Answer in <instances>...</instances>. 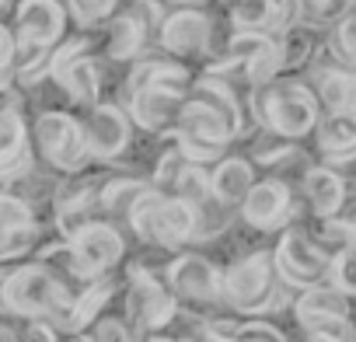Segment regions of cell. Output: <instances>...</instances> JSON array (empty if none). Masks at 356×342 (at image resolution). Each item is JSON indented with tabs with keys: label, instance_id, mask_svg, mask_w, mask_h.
<instances>
[{
	"label": "cell",
	"instance_id": "1",
	"mask_svg": "<svg viewBox=\"0 0 356 342\" xmlns=\"http://www.w3.org/2000/svg\"><path fill=\"white\" fill-rule=\"evenodd\" d=\"M241 129H245V108L234 88L210 74L193 84L171 129V140L182 147V154L193 164H207V161H220V154L234 136H241Z\"/></svg>",
	"mask_w": 356,
	"mask_h": 342
},
{
	"label": "cell",
	"instance_id": "2",
	"mask_svg": "<svg viewBox=\"0 0 356 342\" xmlns=\"http://www.w3.org/2000/svg\"><path fill=\"white\" fill-rule=\"evenodd\" d=\"M77 300V286L60 279L49 266L29 259L0 269V314L49 321L63 332Z\"/></svg>",
	"mask_w": 356,
	"mask_h": 342
},
{
	"label": "cell",
	"instance_id": "3",
	"mask_svg": "<svg viewBox=\"0 0 356 342\" xmlns=\"http://www.w3.org/2000/svg\"><path fill=\"white\" fill-rule=\"evenodd\" d=\"M252 115L280 140H300L311 129H318V98L300 81H269L262 88L248 91Z\"/></svg>",
	"mask_w": 356,
	"mask_h": 342
},
{
	"label": "cell",
	"instance_id": "4",
	"mask_svg": "<svg viewBox=\"0 0 356 342\" xmlns=\"http://www.w3.org/2000/svg\"><path fill=\"white\" fill-rule=\"evenodd\" d=\"M126 227H133V234L147 245L178 248L189 238H200V210L182 196H168V193L147 189L136 200V206L129 210Z\"/></svg>",
	"mask_w": 356,
	"mask_h": 342
},
{
	"label": "cell",
	"instance_id": "5",
	"mask_svg": "<svg viewBox=\"0 0 356 342\" xmlns=\"http://www.w3.org/2000/svg\"><path fill=\"white\" fill-rule=\"evenodd\" d=\"M32 147L35 157L56 175H81L95 161L81 115H70L63 108H42L32 119Z\"/></svg>",
	"mask_w": 356,
	"mask_h": 342
},
{
	"label": "cell",
	"instance_id": "6",
	"mask_svg": "<svg viewBox=\"0 0 356 342\" xmlns=\"http://www.w3.org/2000/svg\"><path fill=\"white\" fill-rule=\"evenodd\" d=\"M280 286H286V283L276 272L273 252H255L224 272L220 300L241 314H266L280 304Z\"/></svg>",
	"mask_w": 356,
	"mask_h": 342
},
{
	"label": "cell",
	"instance_id": "7",
	"mask_svg": "<svg viewBox=\"0 0 356 342\" xmlns=\"http://www.w3.org/2000/svg\"><path fill=\"white\" fill-rule=\"evenodd\" d=\"M67 25L70 15L63 0H18L11 11V28L18 35V63L49 56L67 39Z\"/></svg>",
	"mask_w": 356,
	"mask_h": 342
},
{
	"label": "cell",
	"instance_id": "8",
	"mask_svg": "<svg viewBox=\"0 0 356 342\" xmlns=\"http://www.w3.org/2000/svg\"><path fill=\"white\" fill-rule=\"evenodd\" d=\"M349 293H342L335 283H318L307 286L297 304V325L311 335V339H332V342H356V325L349 318Z\"/></svg>",
	"mask_w": 356,
	"mask_h": 342
},
{
	"label": "cell",
	"instance_id": "9",
	"mask_svg": "<svg viewBox=\"0 0 356 342\" xmlns=\"http://www.w3.org/2000/svg\"><path fill=\"white\" fill-rule=\"evenodd\" d=\"M273 259H276L280 279L297 290L328 283V276H332V252L325 245H318V238L307 234L304 227H286L280 234Z\"/></svg>",
	"mask_w": 356,
	"mask_h": 342
},
{
	"label": "cell",
	"instance_id": "10",
	"mask_svg": "<svg viewBox=\"0 0 356 342\" xmlns=\"http://www.w3.org/2000/svg\"><path fill=\"white\" fill-rule=\"evenodd\" d=\"M49 81L63 91L67 101L81 108H95L102 101V67L88 53V39H63L53 49Z\"/></svg>",
	"mask_w": 356,
	"mask_h": 342
},
{
	"label": "cell",
	"instance_id": "11",
	"mask_svg": "<svg viewBox=\"0 0 356 342\" xmlns=\"http://www.w3.org/2000/svg\"><path fill=\"white\" fill-rule=\"evenodd\" d=\"M122 307H126V321L136 332H157L178 314V297L171 293L164 276H154L147 266H133Z\"/></svg>",
	"mask_w": 356,
	"mask_h": 342
},
{
	"label": "cell",
	"instance_id": "12",
	"mask_svg": "<svg viewBox=\"0 0 356 342\" xmlns=\"http://www.w3.org/2000/svg\"><path fill=\"white\" fill-rule=\"evenodd\" d=\"M39 168L35 147H32V122L25 119L22 101L0 105V175L8 182H25Z\"/></svg>",
	"mask_w": 356,
	"mask_h": 342
},
{
	"label": "cell",
	"instance_id": "13",
	"mask_svg": "<svg viewBox=\"0 0 356 342\" xmlns=\"http://www.w3.org/2000/svg\"><path fill=\"white\" fill-rule=\"evenodd\" d=\"M39 231V210L25 196L11 193L0 200V266H15L35 255Z\"/></svg>",
	"mask_w": 356,
	"mask_h": 342
},
{
	"label": "cell",
	"instance_id": "14",
	"mask_svg": "<svg viewBox=\"0 0 356 342\" xmlns=\"http://www.w3.org/2000/svg\"><path fill=\"white\" fill-rule=\"evenodd\" d=\"M304 18V0H234V32L283 39Z\"/></svg>",
	"mask_w": 356,
	"mask_h": 342
},
{
	"label": "cell",
	"instance_id": "15",
	"mask_svg": "<svg viewBox=\"0 0 356 342\" xmlns=\"http://www.w3.org/2000/svg\"><path fill=\"white\" fill-rule=\"evenodd\" d=\"M164 283L171 286V293L178 300L210 304V300H220L224 272L207 255H178L175 262L164 266Z\"/></svg>",
	"mask_w": 356,
	"mask_h": 342
},
{
	"label": "cell",
	"instance_id": "16",
	"mask_svg": "<svg viewBox=\"0 0 356 342\" xmlns=\"http://www.w3.org/2000/svg\"><path fill=\"white\" fill-rule=\"evenodd\" d=\"M84 133H88V147L95 161H115L126 147H129V133H133V119L122 105L112 101H98L95 108H84L81 115Z\"/></svg>",
	"mask_w": 356,
	"mask_h": 342
},
{
	"label": "cell",
	"instance_id": "17",
	"mask_svg": "<svg viewBox=\"0 0 356 342\" xmlns=\"http://www.w3.org/2000/svg\"><path fill=\"white\" fill-rule=\"evenodd\" d=\"M210 18L203 8H178L161 22L157 42L168 56H203L210 46Z\"/></svg>",
	"mask_w": 356,
	"mask_h": 342
},
{
	"label": "cell",
	"instance_id": "18",
	"mask_svg": "<svg viewBox=\"0 0 356 342\" xmlns=\"http://www.w3.org/2000/svg\"><path fill=\"white\" fill-rule=\"evenodd\" d=\"M186 98L189 95L171 91V88H140V91L122 95L129 119L140 129H147V133H171L175 122H178V112H182V105H186Z\"/></svg>",
	"mask_w": 356,
	"mask_h": 342
},
{
	"label": "cell",
	"instance_id": "19",
	"mask_svg": "<svg viewBox=\"0 0 356 342\" xmlns=\"http://www.w3.org/2000/svg\"><path fill=\"white\" fill-rule=\"evenodd\" d=\"M290 189L283 179H262L241 203V220L255 231H276L290 220Z\"/></svg>",
	"mask_w": 356,
	"mask_h": 342
},
{
	"label": "cell",
	"instance_id": "20",
	"mask_svg": "<svg viewBox=\"0 0 356 342\" xmlns=\"http://www.w3.org/2000/svg\"><path fill=\"white\" fill-rule=\"evenodd\" d=\"M102 53L108 63H133L140 60V49L147 46V25L140 22L136 11H126V15H115L105 28H102Z\"/></svg>",
	"mask_w": 356,
	"mask_h": 342
},
{
	"label": "cell",
	"instance_id": "21",
	"mask_svg": "<svg viewBox=\"0 0 356 342\" xmlns=\"http://www.w3.org/2000/svg\"><path fill=\"white\" fill-rule=\"evenodd\" d=\"M300 186H304V196H307L311 213L321 217V220H332L342 210V203H346V182H342V175H339L335 168H321V164L318 168H307Z\"/></svg>",
	"mask_w": 356,
	"mask_h": 342
},
{
	"label": "cell",
	"instance_id": "22",
	"mask_svg": "<svg viewBox=\"0 0 356 342\" xmlns=\"http://www.w3.org/2000/svg\"><path fill=\"white\" fill-rule=\"evenodd\" d=\"M255 186V164L248 157H224L210 171V189L224 206H241Z\"/></svg>",
	"mask_w": 356,
	"mask_h": 342
},
{
	"label": "cell",
	"instance_id": "23",
	"mask_svg": "<svg viewBox=\"0 0 356 342\" xmlns=\"http://www.w3.org/2000/svg\"><path fill=\"white\" fill-rule=\"evenodd\" d=\"M318 147L332 164L356 157V108L353 112H325L318 119Z\"/></svg>",
	"mask_w": 356,
	"mask_h": 342
},
{
	"label": "cell",
	"instance_id": "24",
	"mask_svg": "<svg viewBox=\"0 0 356 342\" xmlns=\"http://www.w3.org/2000/svg\"><path fill=\"white\" fill-rule=\"evenodd\" d=\"M150 186L133 179V175H108L102 182V193H98V210H102V220L108 224H126L129 220V210L136 206V200L147 193Z\"/></svg>",
	"mask_w": 356,
	"mask_h": 342
},
{
	"label": "cell",
	"instance_id": "25",
	"mask_svg": "<svg viewBox=\"0 0 356 342\" xmlns=\"http://www.w3.org/2000/svg\"><path fill=\"white\" fill-rule=\"evenodd\" d=\"M112 293H115V283H112L108 276H102V279L81 286V290H77V300H74V311H70V318H67V325H63V332H67V335L88 332V328L102 318V311H105V304L112 300Z\"/></svg>",
	"mask_w": 356,
	"mask_h": 342
},
{
	"label": "cell",
	"instance_id": "26",
	"mask_svg": "<svg viewBox=\"0 0 356 342\" xmlns=\"http://www.w3.org/2000/svg\"><path fill=\"white\" fill-rule=\"evenodd\" d=\"M314 98L325 112H353L356 108V74L342 70V67H332V70L318 74Z\"/></svg>",
	"mask_w": 356,
	"mask_h": 342
},
{
	"label": "cell",
	"instance_id": "27",
	"mask_svg": "<svg viewBox=\"0 0 356 342\" xmlns=\"http://www.w3.org/2000/svg\"><path fill=\"white\" fill-rule=\"evenodd\" d=\"M63 8L81 32H95L115 18L119 0H63Z\"/></svg>",
	"mask_w": 356,
	"mask_h": 342
},
{
	"label": "cell",
	"instance_id": "28",
	"mask_svg": "<svg viewBox=\"0 0 356 342\" xmlns=\"http://www.w3.org/2000/svg\"><path fill=\"white\" fill-rule=\"evenodd\" d=\"M0 342H60V328L32 318H8L0 321Z\"/></svg>",
	"mask_w": 356,
	"mask_h": 342
},
{
	"label": "cell",
	"instance_id": "29",
	"mask_svg": "<svg viewBox=\"0 0 356 342\" xmlns=\"http://www.w3.org/2000/svg\"><path fill=\"white\" fill-rule=\"evenodd\" d=\"M91 339H95V342H136V339H140V332H136L126 318L102 314V318L91 325Z\"/></svg>",
	"mask_w": 356,
	"mask_h": 342
},
{
	"label": "cell",
	"instance_id": "30",
	"mask_svg": "<svg viewBox=\"0 0 356 342\" xmlns=\"http://www.w3.org/2000/svg\"><path fill=\"white\" fill-rule=\"evenodd\" d=\"M332 42H335V56L339 60L356 63V8H346V15L335 22Z\"/></svg>",
	"mask_w": 356,
	"mask_h": 342
},
{
	"label": "cell",
	"instance_id": "31",
	"mask_svg": "<svg viewBox=\"0 0 356 342\" xmlns=\"http://www.w3.org/2000/svg\"><path fill=\"white\" fill-rule=\"evenodd\" d=\"M15 63H18V35L11 25L0 22V77L15 81Z\"/></svg>",
	"mask_w": 356,
	"mask_h": 342
},
{
	"label": "cell",
	"instance_id": "32",
	"mask_svg": "<svg viewBox=\"0 0 356 342\" xmlns=\"http://www.w3.org/2000/svg\"><path fill=\"white\" fill-rule=\"evenodd\" d=\"M234 342H286L280 328L266 325V321H241Z\"/></svg>",
	"mask_w": 356,
	"mask_h": 342
},
{
	"label": "cell",
	"instance_id": "33",
	"mask_svg": "<svg viewBox=\"0 0 356 342\" xmlns=\"http://www.w3.org/2000/svg\"><path fill=\"white\" fill-rule=\"evenodd\" d=\"M346 4L342 0H304V18H328V15H339Z\"/></svg>",
	"mask_w": 356,
	"mask_h": 342
},
{
	"label": "cell",
	"instance_id": "34",
	"mask_svg": "<svg viewBox=\"0 0 356 342\" xmlns=\"http://www.w3.org/2000/svg\"><path fill=\"white\" fill-rule=\"evenodd\" d=\"M11 101H22V88L15 81L0 77V105H11Z\"/></svg>",
	"mask_w": 356,
	"mask_h": 342
},
{
	"label": "cell",
	"instance_id": "35",
	"mask_svg": "<svg viewBox=\"0 0 356 342\" xmlns=\"http://www.w3.org/2000/svg\"><path fill=\"white\" fill-rule=\"evenodd\" d=\"M168 4H178V8H203L210 0H168Z\"/></svg>",
	"mask_w": 356,
	"mask_h": 342
},
{
	"label": "cell",
	"instance_id": "36",
	"mask_svg": "<svg viewBox=\"0 0 356 342\" xmlns=\"http://www.w3.org/2000/svg\"><path fill=\"white\" fill-rule=\"evenodd\" d=\"M15 193V182H8L4 175H0V200H4V196H11Z\"/></svg>",
	"mask_w": 356,
	"mask_h": 342
},
{
	"label": "cell",
	"instance_id": "37",
	"mask_svg": "<svg viewBox=\"0 0 356 342\" xmlns=\"http://www.w3.org/2000/svg\"><path fill=\"white\" fill-rule=\"evenodd\" d=\"M67 342H95V339H91V335H88V332H81V335H70V339H67Z\"/></svg>",
	"mask_w": 356,
	"mask_h": 342
},
{
	"label": "cell",
	"instance_id": "38",
	"mask_svg": "<svg viewBox=\"0 0 356 342\" xmlns=\"http://www.w3.org/2000/svg\"><path fill=\"white\" fill-rule=\"evenodd\" d=\"M15 4H18V0H0V15H4V11H15Z\"/></svg>",
	"mask_w": 356,
	"mask_h": 342
},
{
	"label": "cell",
	"instance_id": "39",
	"mask_svg": "<svg viewBox=\"0 0 356 342\" xmlns=\"http://www.w3.org/2000/svg\"><path fill=\"white\" fill-rule=\"evenodd\" d=\"M147 342H175V339H168V335H150Z\"/></svg>",
	"mask_w": 356,
	"mask_h": 342
}]
</instances>
